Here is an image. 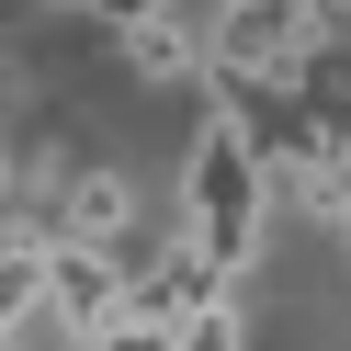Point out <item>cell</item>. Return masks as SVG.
<instances>
[{
	"instance_id": "1",
	"label": "cell",
	"mask_w": 351,
	"mask_h": 351,
	"mask_svg": "<svg viewBox=\"0 0 351 351\" xmlns=\"http://www.w3.org/2000/svg\"><path fill=\"white\" fill-rule=\"evenodd\" d=\"M182 227L204 238L227 272H250V261H261V227H272V159H261V136L238 114H215V102H204L193 159H182Z\"/></svg>"
},
{
	"instance_id": "4",
	"label": "cell",
	"mask_w": 351,
	"mask_h": 351,
	"mask_svg": "<svg viewBox=\"0 0 351 351\" xmlns=\"http://www.w3.org/2000/svg\"><path fill=\"white\" fill-rule=\"evenodd\" d=\"M57 227L91 238V250H114V238H125V182H102V170H91V182H69V215H57Z\"/></svg>"
},
{
	"instance_id": "6",
	"label": "cell",
	"mask_w": 351,
	"mask_h": 351,
	"mask_svg": "<svg viewBox=\"0 0 351 351\" xmlns=\"http://www.w3.org/2000/svg\"><path fill=\"white\" fill-rule=\"evenodd\" d=\"M182 351H238V317H227V306H215V317H193V328H182Z\"/></svg>"
},
{
	"instance_id": "2",
	"label": "cell",
	"mask_w": 351,
	"mask_h": 351,
	"mask_svg": "<svg viewBox=\"0 0 351 351\" xmlns=\"http://www.w3.org/2000/svg\"><path fill=\"white\" fill-rule=\"evenodd\" d=\"M227 283H238V272H227V261H215L204 238L182 227L159 261H136V283H125V317H147V328H193V317H215V306H227Z\"/></svg>"
},
{
	"instance_id": "3",
	"label": "cell",
	"mask_w": 351,
	"mask_h": 351,
	"mask_svg": "<svg viewBox=\"0 0 351 351\" xmlns=\"http://www.w3.org/2000/svg\"><path fill=\"white\" fill-rule=\"evenodd\" d=\"M125 69L136 80H204L215 57H204V34H182L170 12H147V23H125Z\"/></svg>"
},
{
	"instance_id": "5",
	"label": "cell",
	"mask_w": 351,
	"mask_h": 351,
	"mask_svg": "<svg viewBox=\"0 0 351 351\" xmlns=\"http://www.w3.org/2000/svg\"><path fill=\"white\" fill-rule=\"evenodd\" d=\"M91 351H182V328H147V317H114V328H91Z\"/></svg>"
}]
</instances>
